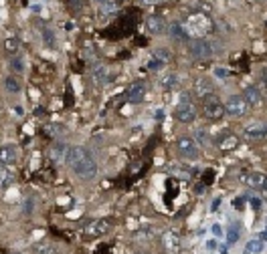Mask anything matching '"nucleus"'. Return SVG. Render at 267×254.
<instances>
[{
    "label": "nucleus",
    "instance_id": "8",
    "mask_svg": "<svg viewBox=\"0 0 267 254\" xmlns=\"http://www.w3.org/2000/svg\"><path fill=\"white\" fill-rule=\"evenodd\" d=\"M144 97H146V83H144V81H136V83H132L130 87L126 89V99L130 101V103H134V105L142 103Z\"/></svg>",
    "mask_w": 267,
    "mask_h": 254
},
{
    "label": "nucleus",
    "instance_id": "25",
    "mask_svg": "<svg viewBox=\"0 0 267 254\" xmlns=\"http://www.w3.org/2000/svg\"><path fill=\"white\" fill-rule=\"evenodd\" d=\"M170 35H172V39H178V41H188V32H187V28L182 26V24H172V28H170Z\"/></svg>",
    "mask_w": 267,
    "mask_h": 254
},
{
    "label": "nucleus",
    "instance_id": "34",
    "mask_svg": "<svg viewBox=\"0 0 267 254\" xmlns=\"http://www.w3.org/2000/svg\"><path fill=\"white\" fill-rule=\"evenodd\" d=\"M213 234H214V236H221V234H223V230H221L219 224H213Z\"/></svg>",
    "mask_w": 267,
    "mask_h": 254
},
{
    "label": "nucleus",
    "instance_id": "4",
    "mask_svg": "<svg viewBox=\"0 0 267 254\" xmlns=\"http://www.w3.org/2000/svg\"><path fill=\"white\" fill-rule=\"evenodd\" d=\"M190 55L198 61H207L213 57V46L207 39H194L190 43Z\"/></svg>",
    "mask_w": 267,
    "mask_h": 254
},
{
    "label": "nucleus",
    "instance_id": "11",
    "mask_svg": "<svg viewBox=\"0 0 267 254\" xmlns=\"http://www.w3.org/2000/svg\"><path fill=\"white\" fill-rule=\"evenodd\" d=\"M109 228H111L109 220L99 218V220H93V222L87 226V234H89V236H104V234L109 232Z\"/></svg>",
    "mask_w": 267,
    "mask_h": 254
},
{
    "label": "nucleus",
    "instance_id": "14",
    "mask_svg": "<svg viewBox=\"0 0 267 254\" xmlns=\"http://www.w3.org/2000/svg\"><path fill=\"white\" fill-rule=\"evenodd\" d=\"M243 99H245V103H247V107H257V105H261V101H263V95H261V91L255 87H247L245 89V93H243Z\"/></svg>",
    "mask_w": 267,
    "mask_h": 254
},
{
    "label": "nucleus",
    "instance_id": "6",
    "mask_svg": "<svg viewBox=\"0 0 267 254\" xmlns=\"http://www.w3.org/2000/svg\"><path fill=\"white\" fill-rule=\"evenodd\" d=\"M203 113H205L207 119L214 121V119H221V117L225 115V107H223V103L216 97H209V99H205Z\"/></svg>",
    "mask_w": 267,
    "mask_h": 254
},
{
    "label": "nucleus",
    "instance_id": "2",
    "mask_svg": "<svg viewBox=\"0 0 267 254\" xmlns=\"http://www.w3.org/2000/svg\"><path fill=\"white\" fill-rule=\"evenodd\" d=\"M71 169L75 172V176L77 178H81V180H93L95 176H97V162L93 160V156L89 154V156H85L81 162H77L75 165H71Z\"/></svg>",
    "mask_w": 267,
    "mask_h": 254
},
{
    "label": "nucleus",
    "instance_id": "16",
    "mask_svg": "<svg viewBox=\"0 0 267 254\" xmlns=\"http://www.w3.org/2000/svg\"><path fill=\"white\" fill-rule=\"evenodd\" d=\"M93 79H95V83H99V85H106V83L111 81L109 69H107L104 63H95V65H93Z\"/></svg>",
    "mask_w": 267,
    "mask_h": 254
},
{
    "label": "nucleus",
    "instance_id": "37",
    "mask_svg": "<svg viewBox=\"0 0 267 254\" xmlns=\"http://www.w3.org/2000/svg\"><path fill=\"white\" fill-rule=\"evenodd\" d=\"M30 206H32V202H27V204H25V212H27V214H30V212H32V208H30Z\"/></svg>",
    "mask_w": 267,
    "mask_h": 254
},
{
    "label": "nucleus",
    "instance_id": "18",
    "mask_svg": "<svg viewBox=\"0 0 267 254\" xmlns=\"http://www.w3.org/2000/svg\"><path fill=\"white\" fill-rule=\"evenodd\" d=\"M243 182L249 185V188H253V190H259L265 185V174L263 172H251V174H247L243 178Z\"/></svg>",
    "mask_w": 267,
    "mask_h": 254
},
{
    "label": "nucleus",
    "instance_id": "22",
    "mask_svg": "<svg viewBox=\"0 0 267 254\" xmlns=\"http://www.w3.org/2000/svg\"><path fill=\"white\" fill-rule=\"evenodd\" d=\"M12 182H14V176H12V172L8 169V165L0 163V188H8Z\"/></svg>",
    "mask_w": 267,
    "mask_h": 254
},
{
    "label": "nucleus",
    "instance_id": "3",
    "mask_svg": "<svg viewBox=\"0 0 267 254\" xmlns=\"http://www.w3.org/2000/svg\"><path fill=\"white\" fill-rule=\"evenodd\" d=\"M223 107H225V113L231 115V117H243L247 113V109H249L243 95H231Z\"/></svg>",
    "mask_w": 267,
    "mask_h": 254
},
{
    "label": "nucleus",
    "instance_id": "35",
    "mask_svg": "<svg viewBox=\"0 0 267 254\" xmlns=\"http://www.w3.org/2000/svg\"><path fill=\"white\" fill-rule=\"evenodd\" d=\"M214 75H216V77H227V75H229V71H227V69H216V71H214Z\"/></svg>",
    "mask_w": 267,
    "mask_h": 254
},
{
    "label": "nucleus",
    "instance_id": "29",
    "mask_svg": "<svg viewBox=\"0 0 267 254\" xmlns=\"http://www.w3.org/2000/svg\"><path fill=\"white\" fill-rule=\"evenodd\" d=\"M10 69H12L14 73H23V71H25V61H23L21 57H12V59H10Z\"/></svg>",
    "mask_w": 267,
    "mask_h": 254
},
{
    "label": "nucleus",
    "instance_id": "30",
    "mask_svg": "<svg viewBox=\"0 0 267 254\" xmlns=\"http://www.w3.org/2000/svg\"><path fill=\"white\" fill-rule=\"evenodd\" d=\"M154 57H156V59H160L162 63H168V61L172 59V55L168 53V50H164V48H158L156 53H154Z\"/></svg>",
    "mask_w": 267,
    "mask_h": 254
},
{
    "label": "nucleus",
    "instance_id": "33",
    "mask_svg": "<svg viewBox=\"0 0 267 254\" xmlns=\"http://www.w3.org/2000/svg\"><path fill=\"white\" fill-rule=\"evenodd\" d=\"M251 206H253V210H261V200H259V198H253V200H251Z\"/></svg>",
    "mask_w": 267,
    "mask_h": 254
},
{
    "label": "nucleus",
    "instance_id": "13",
    "mask_svg": "<svg viewBox=\"0 0 267 254\" xmlns=\"http://www.w3.org/2000/svg\"><path fill=\"white\" fill-rule=\"evenodd\" d=\"M16 160H19V151H16L14 145H10V143L0 145V163L10 165V163H14Z\"/></svg>",
    "mask_w": 267,
    "mask_h": 254
},
{
    "label": "nucleus",
    "instance_id": "10",
    "mask_svg": "<svg viewBox=\"0 0 267 254\" xmlns=\"http://www.w3.org/2000/svg\"><path fill=\"white\" fill-rule=\"evenodd\" d=\"M209 21H207V16L205 14H192L190 19H188V26H187V32L190 35V32H196V35H200V32H205L209 30Z\"/></svg>",
    "mask_w": 267,
    "mask_h": 254
},
{
    "label": "nucleus",
    "instance_id": "28",
    "mask_svg": "<svg viewBox=\"0 0 267 254\" xmlns=\"http://www.w3.org/2000/svg\"><path fill=\"white\" fill-rule=\"evenodd\" d=\"M4 48H6V53H10V55H16V53H19V48H21V43H19V39H6V43H4Z\"/></svg>",
    "mask_w": 267,
    "mask_h": 254
},
{
    "label": "nucleus",
    "instance_id": "31",
    "mask_svg": "<svg viewBox=\"0 0 267 254\" xmlns=\"http://www.w3.org/2000/svg\"><path fill=\"white\" fill-rule=\"evenodd\" d=\"M162 67H164V63L160 59H156V57H152V59H150V63H148V69H152V71H156V69L160 71Z\"/></svg>",
    "mask_w": 267,
    "mask_h": 254
},
{
    "label": "nucleus",
    "instance_id": "7",
    "mask_svg": "<svg viewBox=\"0 0 267 254\" xmlns=\"http://www.w3.org/2000/svg\"><path fill=\"white\" fill-rule=\"evenodd\" d=\"M192 91H194V95L200 97V99L214 97V83H213L211 79H207V77H200V79L194 81Z\"/></svg>",
    "mask_w": 267,
    "mask_h": 254
},
{
    "label": "nucleus",
    "instance_id": "21",
    "mask_svg": "<svg viewBox=\"0 0 267 254\" xmlns=\"http://www.w3.org/2000/svg\"><path fill=\"white\" fill-rule=\"evenodd\" d=\"M41 37H43V45L47 48H51V50L57 48V37H55V32L51 28H43L41 30Z\"/></svg>",
    "mask_w": 267,
    "mask_h": 254
},
{
    "label": "nucleus",
    "instance_id": "5",
    "mask_svg": "<svg viewBox=\"0 0 267 254\" xmlns=\"http://www.w3.org/2000/svg\"><path fill=\"white\" fill-rule=\"evenodd\" d=\"M174 117L180 123H192L196 119V107L190 103V101H182V103H178L176 109H174Z\"/></svg>",
    "mask_w": 267,
    "mask_h": 254
},
{
    "label": "nucleus",
    "instance_id": "32",
    "mask_svg": "<svg viewBox=\"0 0 267 254\" xmlns=\"http://www.w3.org/2000/svg\"><path fill=\"white\" fill-rule=\"evenodd\" d=\"M118 6H120L118 0H104V8H106V10H115Z\"/></svg>",
    "mask_w": 267,
    "mask_h": 254
},
{
    "label": "nucleus",
    "instance_id": "15",
    "mask_svg": "<svg viewBox=\"0 0 267 254\" xmlns=\"http://www.w3.org/2000/svg\"><path fill=\"white\" fill-rule=\"evenodd\" d=\"M162 246L168 250V252H176L180 248V236L176 232H172V230L164 232L162 234Z\"/></svg>",
    "mask_w": 267,
    "mask_h": 254
},
{
    "label": "nucleus",
    "instance_id": "36",
    "mask_svg": "<svg viewBox=\"0 0 267 254\" xmlns=\"http://www.w3.org/2000/svg\"><path fill=\"white\" fill-rule=\"evenodd\" d=\"M142 2H146V4H160V2H164V0H142Z\"/></svg>",
    "mask_w": 267,
    "mask_h": 254
},
{
    "label": "nucleus",
    "instance_id": "26",
    "mask_svg": "<svg viewBox=\"0 0 267 254\" xmlns=\"http://www.w3.org/2000/svg\"><path fill=\"white\" fill-rule=\"evenodd\" d=\"M241 236V228L237 224H231L229 226V232H227V244H235Z\"/></svg>",
    "mask_w": 267,
    "mask_h": 254
},
{
    "label": "nucleus",
    "instance_id": "12",
    "mask_svg": "<svg viewBox=\"0 0 267 254\" xmlns=\"http://www.w3.org/2000/svg\"><path fill=\"white\" fill-rule=\"evenodd\" d=\"M85 156H89V151H87L85 147H81V145H73V147L67 149V154H65V162H67V165H75L77 162H81Z\"/></svg>",
    "mask_w": 267,
    "mask_h": 254
},
{
    "label": "nucleus",
    "instance_id": "20",
    "mask_svg": "<svg viewBox=\"0 0 267 254\" xmlns=\"http://www.w3.org/2000/svg\"><path fill=\"white\" fill-rule=\"evenodd\" d=\"M237 143H239V139H237V135H233V133H227V135H223V138L219 139V147H221L223 151L235 149Z\"/></svg>",
    "mask_w": 267,
    "mask_h": 254
},
{
    "label": "nucleus",
    "instance_id": "1",
    "mask_svg": "<svg viewBox=\"0 0 267 254\" xmlns=\"http://www.w3.org/2000/svg\"><path fill=\"white\" fill-rule=\"evenodd\" d=\"M176 154L187 160V162H196L200 158V149L194 138H178L176 139Z\"/></svg>",
    "mask_w": 267,
    "mask_h": 254
},
{
    "label": "nucleus",
    "instance_id": "38",
    "mask_svg": "<svg viewBox=\"0 0 267 254\" xmlns=\"http://www.w3.org/2000/svg\"><path fill=\"white\" fill-rule=\"evenodd\" d=\"M12 254H19V252H12Z\"/></svg>",
    "mask_w": 267,
    "mask_h": 254
},
{
    "label": "nucleus",
    "instance_id": "27",
    "mask_svg": "<svg viewBox=\"0 0 267 254\" xmlns=\"http://www.w3.org/2000/svg\"><path fill=\"white\" fill-rule=\"evenodd\" d=\"M178 77L176 75H166L164 79H162V87L164 89H168V91H172V89H176L178 87Z\"/></svg>",
    "mask_w": 267,
    "mask_h": 254
},
{
    "label": "nucleus",
    "instance_id": "23",
    "mask_svg": "<svg viewBox=\"0 0 267 254\" xmlns=\"http://www.w3.org/2000/svg\"><path fill=\"white\" fill-rule=\"evenodd\" d=\"M263 246H265V240H261V238L249 240L247 246H245V250H243V254H261V252H263Z\"/></svg>",
    "mask_w": 267,
    "mask_h": 254
},
{
    "label": "nucleus",
    "instance_id": "24",
    "mask_svg": "<svg viewBox=\"0 0 267 254\" xmlns=\"http://www.w3.org/2000/svg\"><path fill=\"white\" fill-rule=\"evenodd\" d=\"M4 89L8 91V93H12V95H16V93H21V81L16 79V77H6L4 79Z\"/></svg>",
    "mask_w": 267,
    "mask_h": 254
},
{
    "label": "nucleus",
    "instance_id": "9",
    "mask_svg": "<svg viewBox=\"0 0 267 254\" xmlns=\"http://www.w3.org/2000/svg\"><path fill=\"white\" fill-rule=\"evenodd\" d=\"M146 28L152 32V35H164L168 30V24H166V19L160 14H150L146 19Z\"/></svg>",
    "mask_w": 267,
    "mask_h": 254
},
{
    "label": "nucleus",
    "instance_id": "17",
    "mask_svg": "<svg viewBox=\"0 0 267 254\" xmlns=\"http://www.w3.org/2000/svg\"><path fill=\"white\" fill-rule=\"evenodd\" d=\"M245 138L249 139V141H261V139H265V127L261 125V123H253V125H247L245 127Z\"/></svg>",
    "mask_w": 267,
    "mask_h": 254
},
{
    "label": "nucleus",
    "instance_id": "19",
    "mask_svg": "<svg viewBox=\"0 0 267 254\" xmlns=\"http://www.w3.org/2000/svg\"><path fill=\"white\" fill-rule=\"evenodd\" d=\"M32 254H57V248L51 244V242H47V240H41V242H35L30 248Z\"/></svg>",
    "mask_w": 267,
    "mask_h": 254
}]
</instances>
